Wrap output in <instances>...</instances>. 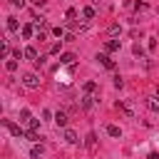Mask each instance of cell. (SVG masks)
<instances>
[{
    "mask_svg": "<svg viewBox=\"0 0 159 159\" xmlns=\"http://www.w3.org/2000/svg\"><path fill=\"white\" fill-rule=\"evenodd\" d=\"M7 30L10 32H17V20L15 17H7Z\"/></svg>",
    "mask_w": 159,
    "mask_h": 159,
    "instance_id": "18",
    "label": "cell"
},
{
    "mask_svg": "<svg viewBox=\"0 0 159 159\" xmlns=\"http://www.w3.org/2000/svg\"><path fill=\"white\" fill-rule=\"evenodd\" d=\"M104 132H107L109 137H114V139H119V137H122V129H119L117 124H107V127H104Z\"/></svg>",
    "mask_w": 159,
    "mask_h": 159,
    "instance_id": "6",
    "label": "cell"
},
{
    "mask_svg": "<svg viewBox=\"0 0 159 159\" xmlns=\"http://www.w3.org/2000/svg\"><path fill=\"white\" fill-rule=\"evenodd\" d=\"M92 104H94V97L92 94H84L82 97V109H92Z\"/></svg>",
    "mask_w": 159,
    "mask_h": 159,
    "instance_id": "12",
    "label": "cell"
},
{
    "mask_svg": "<svg viewBox=\"0 0 159 159\" xmlns=\"http://www.w3.org/2000/svg\"><path fill=\"white\" fill-rule=\"evenodd\" d=\"M25 57L35 62V60H37V50H35V47H25Z\"/></svg>",
    "mask_w": 159,
    "mask_h": 159,
    "instance_id": "16",
    "label": "cell"
},
{
    "mask_svg": "<svg viewBox=\"0 0 159 159\" xmlns=\"http://www.w3.org/2000/svg\"><path fill=\"white\" fill-rule=\"evenodd\" d=\"M92 2H99V0H92Z\"/></svg>",
    "mask_w": 159,
    "mask_h": 159,
    "instance_id": "27",
    "label": "cell"
},
{
    "mask_svg": "<svg viewBox=\"0 0 159 159\" xmlns=\"http://www.w3.org/2000/svg\"><path fill=\"white\" fill-rule=\"evenodd\" d=\"M109 35H112V37H117V35H122V25H117V22H112V25H109Z\"/></svg>",
    "mask_w": 159,
    "mask_h": 159,
    "instance_id": "15",
    "label": "cell"
},
{
    "mask_svg": "<svg viewBox=\"0 0 159 159\" xmlns=\"http://www.w3.org/2000/svg\"><path fill=\"white\" fill-rule=\"evenodd\" d=\"M67 122H70V117H67L65 112H57V114H55V124H57V127H65V129H67Z\"/></svg>",
    "mask_w": 159,
    "mask_h": 159,
    "instance_id": "5",
    "label": "cell"
},
{
    "mask_svg": "<svg viewBox=\"0 0 159 159\" xmlns=\"http://www.w3.org/2000/svg\"><path fill=\"white\" fill-rule=\"evenodd\" d=\"M97 60H99V65H102V67H107V70H114V67H117V65H114V60H112V57H109L107 52L97 55Z\"/></svg>",
    "mask_w": 159,
    "mask_h": 159,
    "instance_id": "3",
    "label": "cell"
},
{
    "mask_svg": "<svg viewBox=\"0 0 159 159\" xmlns=\"http://www.w3.org/2000/svg\"><path fill=\"white\" fill-rule=\"evenodd\" d=\"M5 70H7V72H15V70H17V60H7V62H5Z\"/></svg>",
    "mask_w": 159,
    "mask_h": 159,
    "instance_id": "19",
    "label": "cell"
},
{
    "mask_svg": "<svg viewBox=\"0 0 159 159\" xmlns=\"http://www.w3.org/2000/svg\"><path fill=\"white\" fill-rule=\"evenodd\" d=\"M132 52H134V55H137V57H144V50H142V47H139V45H134V47H132Z\"/></svg>",
    "mask_w": 159,
    "mask_h": 159,
    "instance_id": "24",
    "label": "cell"
},
{
    "mask_svg": "<svg viewBox=\"0 0 159 159\" xmlns=\"http://www.w3.org/2000/svg\"><path fill=\"white\" fill-rule=\"evenodd\" d=\"M147 107H149L152 112H159V97H149V99H147Z\"/></svg>",
    "mask_w": 159,
    "mask_h": 159,
    "instance_id": "13",
    "label": "cell"
},
{
    "mask_svg": "<svg viewBox=\"0 0 159 159\" xmlns=\"http://www.w3.org/2000/svg\"><path fill=\"white\" fill-rule=\"evenodd\" d=\"M65 142H67V144H77V142H80L77 132H75V129H65Z\"/></svg>",
    "mask_w": 159,
    "mask_h": 159,
    "instance_id": "7",
    "label": "cell"
},
{
    "mask_svg": "<svg viewBox=\"0 0 159 159\" xmlns=\"http://www.w3.org/2000/svg\"><path fill=\"white\" fill-rule=\"evenodd\" d=\"M22 84H25V87H30V89H37V87H40V80H37V75L27 72V75L22 77Z\"/></svg>",
    "mask_w": 159,
    "mask_h": 159,
    "instance_id": "1",
    "label": "cell"
},
{
    "mask_svg": "<svg viewBox=\"0 0 159 159\" xmlns=\"http://www.w3.org/2000/svg\"><path fill=\"white\" fill-rule=\"evenodd\" d=\"M117 109H119V112H124V114H127V117H129V119H132V117H134V109H132V104H129V102H127V99H122V102H119V104H117Z\"/></svg>",
    "mask_w": 159,
    "mask_h": 159,
    "instance_id": "4",
    "label": "cell"
},
{
    "mask_svg": "<svg viewBox=\"0 0 159 159\" xmlns=\"http://www.w3.org/2000/svg\"><path fill=\"white\" fill-rule=\"evenodd\" d=\"M65 17H67V20H75V17H77V10H75V7H70V10L65 12Z\"/></svg>",
    "mask_w": 159,
    "mask_h": 159,
    "instance_id": "23",
    "label": "cell"
},
{
    "mask_svg": "<svg viewBox=\"0 0 159 159\" xmlns=\"http://www.w3.org/2000/svg\"><path fill=\"white\" fill-rule=\"evenodd\" d=\"M40 154H42V147H32L30 157H32V159H40Z\"/></svg>",
    "mask_w": 159,
    "mask_h": 159,
    "instance_id": "22",
    "label": "cell"
},
{
    "mask_svg": "<svg viewBox=\"0 0 159 159\" xmlns=\"http://www.w3.org/2000/svg\"><path fill=\"white\" fill-rule=\"evenodd\" d=\"M75 60H77V57H75L72 52H62V55H60V62H62V65H72Z\"/></svg>",
    "mask_w": 159,
    "mask_h": 159,
    "instance_id": "9",
    "label": "cell"
},
{
    "mask_svg": "<svg viewBox=\"0 0 159 159\" xmlns=\"http://www.w3.org/2000/svg\"><path fill=\"white\" fill-rule=\"evenodd\" d=\"M25 139H30V142H37V132H35V129H27V132H25Z\"/></svg>",
    "mask_w": 159,
    "mask_h": 159,
    "instance_id": "20",
    "label": "cell"
},
{
    "mask_svg": "<svg viewBox=\"0 0 159 159\" xmlns=\"http://www.w3.org/2000/svg\"><path fill=\"white\" fill-rule=\"evenodd\" d=\"M2 127H5L10 134H15V137H25V132H22V129H20L15 122H10V119H2Z\"/></svg>",
    "mask_w": 159,
    "mask_h": 159,
    "instance_id": "2",
    "label": "cell"
},
{
    "mask_svg": "<svg viewBox=\"0 0 159 159\" xmlns=\"http://www.w3.org/2000/svg\"><path fill=\"white\" fill-rule=\"evenodd\" d=\"M10 2H12L15 7H22V5H25V0H10Z\"/></svg>",
    "mask_w": 159,
    "mask_h": 159,
    "instance_id": "26",
    "label": "cell"
},
{
    "mask_svg": "<svg viewBox=\"0 0 159 159\" xmlns=\"http://www.w3.org/2000/svg\"><path fill=\"white\" fill-rule=\"evenodd\" d=\"M20 32H22V37H25V40H30V37H32V32H35V27H32V25H22V27H20Z\"/></svg>",
    "mask_w": 159,
    "mask_h": 159,
    "instance_id": "10",
    "label": "cell"
},
{
    "mask_svg": "<svg viewBox=\"0 0 159 159\" xmlns=\"http://www.w3.org/2000/svg\"><path fill=\"white\" fill-rule=\"evenodd\" d=\"M30 119H32V114H30V109H20V122H22V124H27Z\"/></svg>",
    "mask_w": 159,
    "mask_h": 159,
    "instance_id": "17",
    "label": "cell"
},
{
    "mask_svg": "<svg viewBox=\"0 0 159 159\" xmlns=\"http://www.w3.org/2000/svg\"><path fill=\"white\" fill-rule=\"evenodd\" d=\"M82 17L84 20H94V7H82Z\"/></svg>",
    "mask_w": 159,
    "mask_h": 159,
    "instance_id": "14",
    "label": "cell"
},
{
    "mask_svg": "<svg viewBox=\"0 0 159 159\" xmlns=\"http://www.w3.org/2000/svg\"><path fill=\"white\" fill-rule=\"evenodd\" d=\"M119 50V40H107L104 42V52L109 55V52H117Z\"/></svg>",
    "mask_w": 159,
    "mask_h": 159,
    "instance_id": "8",
    "label": "cell"
},
{
    "mask_svg": "<svg viewBox=\"0 0 159 159\" xmlns=\"http://www.w3.org/2000/svg\"><path fill=\"white\" fill-rule=\"evenodd\" d=\"M94 139H97L94 132H89V134H87V147H89V149H94Z\"/></svg>",
    "mask_w": 159,
    "mask_h": 159,
    "instance_id": "21",
    "label": "cell"
},
{
    "mask_svg": "<svg viewBox=\"0 0 159 159\" xmlns=\"http://www.w3.org/2000/svg\"><path fill=\"white\" fill-rule=\"evenodd\" d=\"M82 89H84V94H94L97 92V82H84Z\"/></svg>",
    "mask_w": 159,
    "mask_h": 159,
    "instance_id": "11",
    "label": "cell"
},
{
    "mask_svg": "<svg viewBox=\"0 0 159 159\" xmlns=\"http://www.w3.org/2000/svg\"><path fill=\"white\" fill-rule=\"evenodd\" d=\"M27 127H30V129H37V127H40V119H30Z\"/></svg>",
    "mask_w": 159,
    "mask_h": 159,
    "instance_id": "25",
    "label": "cell"
}]
</instances>
